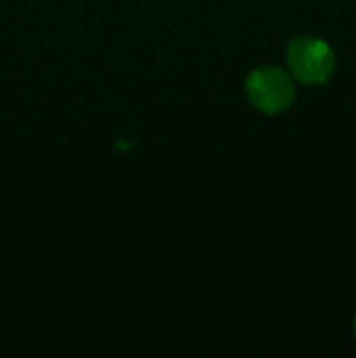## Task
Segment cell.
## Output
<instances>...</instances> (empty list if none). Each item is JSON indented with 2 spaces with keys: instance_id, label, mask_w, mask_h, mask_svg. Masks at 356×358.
Masks as SVG:
<instances>
[{
  "instance_id": "6da1fadb",
  "label": "cell",
  "mask_w": 356,
  "mask_h": 358,
  "mask_svg": "<svg viewBox=\"0 0 356 358\" xmlns=\"http://www.w3.org/2000/svg\"><path fill=\"white\" fill-rule=\"evenodd\" d=\"M293 77L304 84L325 83L332 76L335 56L330 45L316 37H297L286 51Z\"/></svg>"
},
{
  "instance_id": "7a4b0ae2",
  "label": "cell",
  "mask_w": 356,
  "mask_h": 358,
  "mask_svg": "<svg viewBox=\"0 0 356 358\" xmlns=\"http://www.w3.org/2000/svg\"><path fill=\"white\" fill-rule=\"evenodd\" d=\"M246 94L258 110L278 114L292 105L295 87L283 70L276 66H262L248 76Z\"/></svg>"
},
{
  "instance_id": "3957f363",
  "label": "cell",
  "mask_w": 356,
  "mask_h": 358,
  "mask_svg": "<svg viewBox=\"0 0 356 358\" xmlns=\"http://www.w3.org/2000/svg\"><path fill=\"white\" fill-rule=\"evenodd\" d=\"M353 331H355V336H356V317H355V324H353Z\"/></svg>"
}]
</instances>
